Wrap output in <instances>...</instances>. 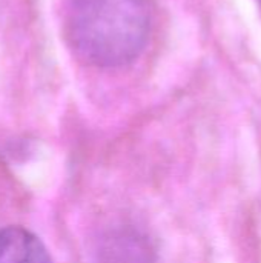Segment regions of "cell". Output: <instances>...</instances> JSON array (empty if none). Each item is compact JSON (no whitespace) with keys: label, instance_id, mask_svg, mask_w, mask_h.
<instances>
[{"label":"cell","instance_id":"3","mask_svg":"<svg viewBox=\"0 0 261 263\" xmlns=\"http://www.w3.org/2000/svg\"><path fill=\"white\" fill-rule=\"evenodd\" d=\"M0 263H52L43 242L22 227L0 230Z\"/></svg>","mask_w":261,"mask_h":263},{"label":"cell","instance_id":"4","mask_svg":"<svg viewBox=\"0 0 261 263\" xmlns=\"http://www.w3.org/2000/svg\"><path fill=\"white\" fill-rule=\"evenodd\" d=\"M260 3H261V0H260Z\"/></svg>","mask_w":261,"mask_h":263},{"label":"cell","instance_id":"2","mask_svg":"<svg viewBox=\"0 0 261 263\" xmlns=\"http://www.w3.org/2000/svg\"><path fill=\"white\" fill-rule=\"evenodd\" d=\"M95 263H157V256L145 234L131 227H123L100 239Z\"/></svg>","mask_w":261,"mask_h":263},{"label":"cell","instance_id":"1","mask_svg":"<svg viewBox=\"0 0 261 263\" xmlns=\"http://www.w3.org/2000/svg\"><path fill=\"white\" fill-rule=\"evenodd\" d=\"M152 25L149 0H69L66 34L77 55L98 68L132 63Z\"/></svg>","mask_w":261,"mask_h":263}]
</instances>
